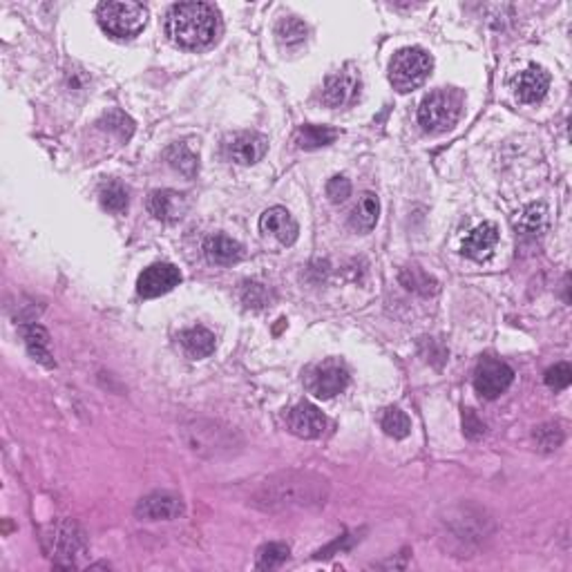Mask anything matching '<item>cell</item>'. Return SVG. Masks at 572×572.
Listing matches in <instances>:
<instances>
[{
  "label": "cell",
  "mask_w": 572,
  "mask_h": 572,
  "mask_svg": "<svg viewBox=\"0 0 572 572\" xmlns=\"http://www.w3.org/2000/svg\"><path fill=\"white\" fill-rule=\"evenodd\" d=\"M329 492V479L317 472L284 470L262 481L253 492L251 503L264 512L309 510L325 505Z\"/></svg>",
  "instance_id": "obj_1"
},
{
  "label": "cell",
  "mask_w": 572,
  "mask_h": 572,
  "mask_svg": "<svg viewBox=\"0 0 572 572\" xmlns=\"http://www.w3.org/2000/svg\"><path fill=\"white\" fill-rule=\"evenodd\" d=\"M219 12L210 3H177L166 14V34L184 50H204L217 38Z\"/></svg>",
  "instance_id": "obj_2"
},
{
  "label": "cell",
  "mask_w": 572,
  "mask_h": 572,
  "mask_svg": "<svg viewBox=\"0 0 572 572\" xmlns=\"http://www.w3.org/2000/svg\"><path fill=\"white\" fill-rule=\"evenodd\" d=\"M97 20L106 34L114 38H135L148 23V10L139 3L110 0L97 7Z\"/></svg>",
  "instance_id": "obj_3"
},
{
  "label": "cell",
  "mask_w": 572,
  "mask_h": 572,
  "mask_svg": "<svg viewBox=\"0 0 572 572\" xmlns=\"http://www.w3.org/2000/svg\"><path fill=\"white\" fill-rule=\"evenodd\" d=\"M432 67V56L423 47H403L389 63V81L398 92H411L427 81Z\"/></svg>",
  "instance_id": "obj_4"
},
{
  "label": "cell",
  "mask_w": 572,
  "mask_h": 572,
  "mask_svg": "<svg viewBox=\"0 0 572 572\" xmlns=\"http://www.w3.org/2000/svg\"><path fill=\"white\" fill-rule=\"evenodd\" d=\"M461 117V97L451 90H434L420 101L419 123L429 135L451 130Z\"/></svg>",
  "instance_id": "obj_5"
},
{
  "label": "cell",
  "mask_w": 572,
  "mask_h": 572,
  "mask_svg": "<svg viewBox=\"0 0 572 572\" xmlns=\"http://www.w3.org/2000/svg\"><path fill=\"white\" fill-rule=\"evenodd\" d=\"M304 387L316 398L329 400L349 387V369L342 360L326 358L304 372Z\"/></svg>",
  "instance_id": "obj_6"
},
{
  "label": "cell",
  "mask_w": 572,
  "mask_h": 572,
  "mask_svg": "<svg viewBox=\"0 0 572 572\" xmlns=\"http://www.w3.org/2000/svg\"><path fill=\"white\" fill-rule=\"evenodd\" d=\"M43 548L54 559H70L85 548V535L74 521L59 519L43 530Z\"/></svg>",
  "instance_id": "obj_7"
},
{
  "label": "cell",
  "mask_w": 572,
  "mask_h": 572,
  "mask_svg": "<svg viewBox=\"0 0 572 572\" xmlns=\"http://www.w3.org/2000/svg\"><path fill=\"white\" fill-rule=\"evenodd\" d=\"M514 380V369L510 364L501 363L494 358H483L476 364L474 372V387L485 400H494L507 391V387Z\"/></svg>",
  "instance_id": "obj_8"
},
{
  "label": "cell",
  "mask_w": 572,
  "mask_h": 572,
  "mask_svg": "<svg viewBox=\"0 0 572 572\" xmlns=\"http://www.w3.org/2000/svg\"><path fill=\"white\" fill-rule=\"evenodd\" d=\"M182 282V270L175 264H168V262H159V264L148 266L144 269V273L137 279V294L141 298H159V295H166L179 286Z\"/></svg>",
  "instance_id": "obj_9"
},
{
  "label": "cell",
  "mask_w": 572,
  "mask_h": 572,
  "mask_svg": "<svg viewBox=\"0 0 572 572\" xmlns=\"http://www.w3.org/2000/svg\"><path fill=\"white\" fill-rule=\"evenodd\" d=\"M360 94V72L354 66H345L331 74L322 88V103L326 107H342L356 101Z\"/></svg>",
  "instance_id": "obj_10"
},
{
  "label": "cell",
  "mask_w": 572,
  "mask_h": 572,
  "mask_svg": "<svg viewBox=\"0 0 572 572\" xmlns=\"http://www.w3.org/2000/svg\"><path fill=\"white\" fill-rule=\"evenodd\" d=\"M135 514L141 521H170L184 514V501L173 492H153L137 503Z\"/></svg>",
  "instance_id": "obj_11"
},
{
  "label": "cell",
  "mask_w": 572,
  "mask_h": 572,
  "mask_svg": "<svg viewBox=\"0 0 572 572\" xmlns=\"http://www.w3.org/2000/svg\"><path fill=\"white\" fill-rule=\"evenodd\" d=\"M266 150H269V139L255 130L238 132L226 141L228 159L239 163V166H253L260 159H264Z\"/></svg>",
  "instance_id": "obj_12"
},
{
  "label": "cell",
  "mask_w": 572,
  "mask_h": 572,
  "mask_svg": "<svg viewBox=\"0 0 572 572\" xmlns=\"http://www.w3.org/2000/svg\"><path fill=\"white\" fill-rule=\"evenodd\" d=\"M286 427L298 438H320L326 432V416L311 403H298L286 416Z\"/></svg>",
  "instance_id": "obj_13"
},
{
  "label": "cell",
  "mask_w": 572,
  "mask_h": 572,
  "mask_svg": "<svg viewBox=\"0 0 572 572\" xmlns=\"http://www.w3.org/2000/svg\"><path fill=\"white\" fill-rule=\"evenodd\" d=\"M262 233L273 235L279 244L284 247H294L300 238V226L294 219V215L282 206H273V208L264 210L260 217Z\"/></svg>",
  "instance_id": "obj_14"
},
{
  "label": "cell",
  "mask_w": 572,
  "mask_h": 572,
  "mask_svg": "<svg viewBox=\"0 0 572 572\" xmlns=\"http://www.w3.org/2000/svg\"><path fill=\"white\" fill-rule=\"evenodd\" d=\"M514 97L521 103H539L550 90V74L539 66H530L512 79Z\"/></svg>",
  "instance_id": "obj_15"
},
{
  "label": "cell",
  "mask_w": 572,
  "mask_h": 572,
  "mask_svg": "<svg viewBox=\"0 0 572 572\" xmlns=\"http://www.w3.org/2000/svg\"><path fill=\"white\" fill-rule=\"evenodd\" d=\"M148 210L159 222H177L186 215L188 200L177 191H154L148 197Z\"/></svg>",
  "instance_id": "obj_16"
},
{
  "label": "cell",
  "mask_w": 572,
  "mask_h": 572,
  "mask_svg": "<svg viewBox=\"0 0 572 572\" xmlns=\"http://www.w3.org/2000/svg\"><path fill=\"white\" fill-rule=\"evenodd\" d=\"M497 242H498L497 223L483 222V223H479V226H476L474 231H472V233L466 238V242H463V253L476 262L488 260V257L492 255Z\"/></svg>",
  "instance_id": "obj_17"
},
{
  "label": "cell",
  "mask_w": 572,
  "mask_h": 572,
  "mask_svg": "<svg viewBox=\"0 0 572 572\" xmlns=\"http://www.w3.org/2000/svg\"><path fill=\"white\" fill-rule=\"evenodd\" d=\"M204 255L208 257L213 264L231 266L242 260L244 247L238 239L228 238V235H210L204 242Z\"/></svg>",
  "instance_id": "obj_18"
},
{
  "label": "cell",
  "mask_w": 572,
  "mask_h": 572,
  "mask_svg": "<svg viewBox=\"0 0 572 572\" xmlns=\"http://www.w3.org/2000/svg\"><path fill=\"white\" fill-rule=\"evenodd\" d=\"M378 217H380V201H378V195H373V192H363L349 215L351 228L358 231V233H369L378 223Z\"/></svg>",
  "instance_id": "obj_19"
},
{
  "label": "cell",
  "mask_w": 572,
  "mask_h": 572,
  "mask_svg": "<svg viewBox=\"0 0 572 572\" xmlns=\"http://www.w3.org/2000/svg\"><path fill=\"white\" fill-rule=\"evenodd\" d=\"M182 340V347L186 349V354H191L192 358H206L215 351V333L208 331L206 326H191V329L182 331L179 335Z\"/></svg>",
  "instance_id": "obj_20"
},
{
  "label": "cell",
  "mask_w": 572,
  "mask_h": 572,
  "mask_svg": "<svg viewBox=\"0 0 572 572\" xmlns=\"http://www.w3.org/2000/svg\"><path fill=\"white\" fill-rule=\"evenodd\" d=\"M25 345H27L29 356H32L36 363L45 364V367H54V358H51L50 351V333L43 329L41 325H27L23 329Z\"/></svg>",
  "instance_id": "obj_21"
},
{
  "label": "cell",
  "mask_w": 572,
  "mask_h": 572,
  "mask_svg": "<svg viewBox=\"0 0 572 572\" xmlns=\"http://www.w3.org/2000/svg\"><path fill=\"white\" fill-rule=\"evenodd\" d=\"M338 137L340 132L329 126H300L298 130H295L294 141L300 150H316L331 145Z\"/></svg>",
  "instance_id": "obj_22"
},
{
  "label": "cell",
  "mask_w": 572,
  "mask_h": 572,
  "mask_svg": "<svg viewBox=\"0 0 572 572\" xmlns=\"http://www.w3.org/2000/svg\"><path fill=\"white\" fill-rule=\"evenodd\" d=\"M275 38L282 47H300L309 38V27L298 16H284L275 25Z\"/></svg>",
  "instance_id": "obj_23"
},
{
  "label": "cell",
  "mask_w": 572,
  "mask_h": 572,
  "mask_svg": "<svg viewBox=\"0 0 572 572\" xmlns=\"http://www.w3.org/2000/svg\"><path fill=\"white\" fill-rule=\"evenodd\" d=\"M400 282L403 286L419 295H434L438 291V282L429 273H425L419 266H407L400 270Z\"/></svg>",
  "instance_id": "obj_24"
},
{
  "label": "cell",
  "mask_w": 572,
  "mask_h": 572,
  "mask_svg": "<svg viewBox=\"0 0 572 572\" xmlns=\"http://www.w3.org/2000/svg\"><path fill=\"white\" fill-rule=\"evenodd\" d=\"M545 226V208L541 204H530L521 208L514 217V228L521 235H539Z\"/></svg>",
  "instance_id": "obj_25"
},
{
  "label": "cell",
  "mask_w": 572,
  "mask_h": 572,
  "mask_svg": "<svg viewBox=\"0 0 572 572\" xmlns=\"http://www.w3.org/2000/svg\"><path fill=\"white\" fill-rule=\"evenodd\" d=\"M98 200H101L103 208L110 210V213H126L128 204H130L128 188L119 182L103 184L101 192H98Z\"/></svg>",
  "instance_id": "obj_26"
},
{
  "label": "cell",
  "mask_w": 572,
  "mask_h": 572,
  "mask_svg": "<svg viewBox=\"0 0 572 572\" xmlns=\"http://www.w3.org/2000/svg\"><path fill=\"white\" fill-rule=\"evenodd\" d=\"M380 427L387 436L398 438L400 441V438H407L411 434V420L403 410H398V407H389V410L382 411Z\"/></svg>",
  "instance_id": "obj_27"
},
{
  "label": "cell",
  "mask_w": 572,
  "mask_h": 572,
  "mask_svg": "<svg viewBox=\"0 0 572 572\" xmlns=\"http://www.w3.org/2000/svg\"><path fill=\"white\" fill-rule=\"evenodd\" d=\"M291 550L286 544H279V541H270V544H264L255 554V566L260 570H273V568L282 566L286 559H289Z\"/></svg>",
  "instance_id": "obj_28"
},
{
  "label": "cell",
  "mask_w": 572,
  "mask_h": 572,
  "mask_svg": "<svg viewBox=\"0 0 572 572\" xmlns=\"http://www.w3.org/2000/svg\"><path fill=\"white\" fill-rule=\"evenodd\" d=\"M98 126L106 128V130H110V132H114V135L123 141L130 139L132 132H135V121L128 117L126 112L117 110V107H114V110H107L106 114L98 119Z\"/></svg>",
  "instance_id": "obj_29"
},
{
  "label": "cell",
  "mask_w": 572,
  "mask_h": 572,
  "mask_svg": "<svg viewBox=\"0 0 572 572\" xmlns=\"http://www.w3.org/2000/svg\"><path fill=\"white\" fill-rule=\"evenodd\" d=\"M166 159L170 166L177 168L179 173L188 175V177H191V175H195L197 166H200L195 154H192L191 150H188V145H184V144H175L173 148H168Z\"/></svg>",
  "instance_id": "obj_30"
},
{
  "label": "cell",
  "mask_w": 572,
  "mask_h": 572,
  "mask_svg": "<svg viewBox=\"0 0 572 572\" xmlns=\"http://www.w3.org/2000/svg\"><path fill=\"white\" fill-rule=\"evenodd\" d=\"M535 441L539 450L554 451L563 443V429L557 423H544L535 427Z\"/></svg>",
  "instance_id": "obj_31"
},
{
  "label": "cell",
  "mask_w": 572,
  "mask_h": 572,
  "mask_svg": "<svg viewBox=\"0 0 572 572\" xmlns=\"http://www.w3.org/2000/svg\"><path fill=\"white\" fill-rule=\"evenodd\" d=\"M269 300H270V295H269V289H266L264 284H260V282H244L242 284V302L247 304V307L262 309L269 304Z\"/></svg>",
  "instance_id": "obj_32"
},
{
  "label": "cell",
  "mask_w": 572,
  "mask_h": 572,
  "mask_svg": "<svg viewBox=\"0 0 572 572\" xmlns=\"http://www.w3.org/2000/svg\"><path fill=\"white\" fill-rule=\"evenodd\" d=\"M570 382H572V369L568 363H557L554 367H550L548 372H545V385H548L552 391L566 389Z\"/></svg>",
  "instance_id": "obj_33"
},
{
  "label": "cell",
  "mask_w": 572,
  "mask_h": 572,
  "mask_svg": "<svg viewBox=\"0 0 572 572\" xmlns=\"http://www.w3.org/2000/svg\"><path fill=\"white\" fill-rule=\"evenodd\" d=\"M326 197H329L333 204H342L351 197V182L347 177H331L329 184H326Z\"/></svg>",
  "instance_id": "obj_34"
},
{
  "label": "cell",
  "mask_w": 572,
  "mask_h": 572,
  "mask_svg": "<svg viewBox=\"0 0 572 572\" xmlns=\"http://www.w3.org/2000/svg\"><path fill=\"white\" fill-rule=\"evenodd\" d=\"M463 432H466L467 438L476 441L485 434V423L476 416L474 410H466L463 411Z\"/></svg>",
  "instance_id": "obj_35"
}]
</instances>
